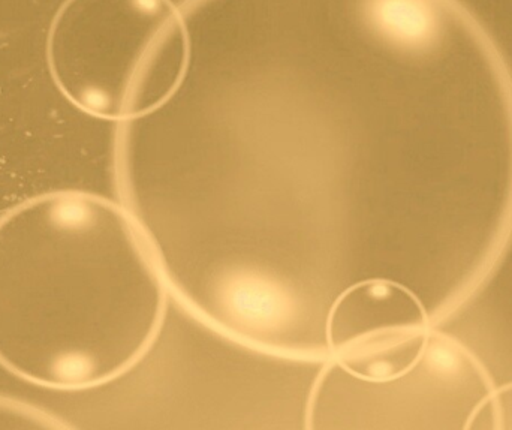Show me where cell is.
Instances as JSON below:
<instances>
[{
  "mask_svg": "<svg viewBox=\"0 0 512 430\" xmlns=\"http://www.w3.org/2000/svg\"><path fill=\"white\" fill-rule=\"evenodd\" d=\"M490 404L498 405V407H510L512 408V386L505 387L504 390L499 392V395H496L495 398L490 401ZM512 416V411H508V413L496 414L495 420H499L502 423L508 419V417ZM501 425L498 428H501Z\"/></svg>",
  "mask_w": 512,
  "mask_h": 430,
  "instance_id": "5b68a950",
  "label": "cell"
},
{
  "mask_svg": "<svg viewBox=\"0 0 512 430\" xmlns=\"http://www.w3.org/2000/svg\"><path fill=\"white\" fill-rule=\"evenodd\" d=\"M328 350L358 380L385 384L405 377L423 360L430 341L426 309L408 288L373 278L346 288L331 305Z\"/></svg>",
  "mask_w": 512,
  "mask_h": 430,
  "instance_id": "3957f363",
  "label": "cell"
},
{
  "mask_svg": "<svg viewBox=\"0 0 512 430\" xmlns=\"http://www.w3.org/2000/svg\"><path fill=\"white\" fill-rule=\"evenodd\" d=\"M47 63L75 108L134 122L179 92L191 39L173 0H65L48 30Z\"/></svg>",
  "mask_w": 512,
  "mask_h": 430,
  "instance_id": "7a4b0ae2",
  "label": "cell"
},
{
  "mask_svg": "<svg viewBox=\"0 0 512 430\" xmlns=\"http://www.w3.org/2000/svg\"><path fill=\"white\" fill-rule=\"evenodd\" d=\"M161 258L125 204L53 191L0 216V366L77 392L131 371L167 314Z\"/></svg>",
  "mask_w": 512,
  "mask_h": 430,
  "instance_id": "6da1fadb",
  "label": "cell"
},
{
  "mask_svg": "<svg viewBox=\"0 0 512 430\" xmlns=\"http://www.w3.org/2000/svg\"><path fill=\"white\" fill-rule=\"evenodd\" d=\"M60 419L35 405L0 396V429H66Z\"/></svg>",
  "mask_w": 512,
  "mask_h": 430,
  "instance_id": "277c9868",
  "label": "cell"
}]
</instances>
